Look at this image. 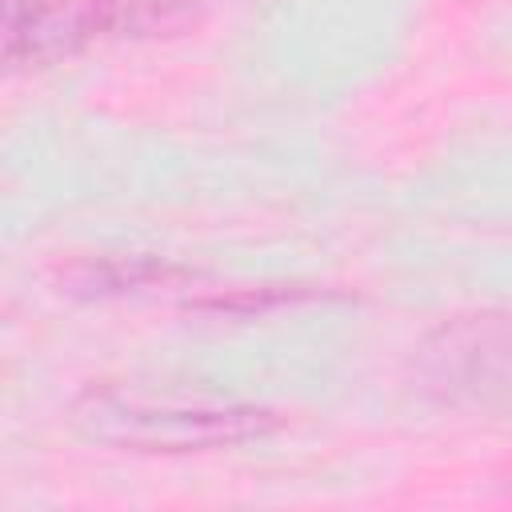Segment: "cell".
I'll return each mask as SVG.
<instances>
[{
  "mask_svg": "<svg viewBox=\"0 0 512 512\" xmlns=\"http://www.w3.org/2000/svg\"><path fill=\"white\" fill-rule=\"evenodd\" d=\"M424 392L456 408H512V312L452 316L416 348Z\"/></svg>",
  "mask_w": 512,
  "mask_h": 512,
  "instance_id": "obj_2",
  "label": "cell"
},
{
  "mask_svg": "<svg viewBox=\"0 0 512 512\" xmlns=\"http://www.w3.org/2000/svg\"><path fill=\"white\" fill-rule=\"evenodd\" d=\"M100 36L116 40H172L200 24V0H92Z\"/></svg>",
  "mask_w": 512,
  "mask_h": 512,
  "instance_id": "obj_5",
  "label": "cell"
},
{
  "mask_svg": "<svg viewBox=\"0 0 512 512\" xmlns=\"http://www.w3.org/2000/svg\"><path fill=\"white\" fill-rule=\"evenodd\" d=\"M0 8L8 68L60 64L100 36L92 0H0Z\"/></svg>",
  "mask_w": 512,
  "mask_h": 512,
  "instance_id": "obj_3",
  "label": "cell"
},
{
  "mask_svg": "<svg viewBox=\"0 0 512 512\" xmlns=\"http://www.w3.org/2000/svg\"><path fill=\"white\" fill-rule=\"evenodd\" d=\"M192 272L156 256H108V260H80L72 268L60 272L64 292L72 296H136V292H152V288H176L188 284Z\"/></svg>",
  "mask_w": 512,
  "mask_h": 512,
  "instance_id": "obj_4",
  "label": "cell"
},
{
  "mask_svg": "<svg viewBox=\"0 0 512 512\" xmlns=\"http://www.w3.org/2000/svg\"><path fill=\"white\" fill-rule=\"evenodd\" d=\"M504 488H508V496H512V472H508V484H504Z\"/></svg>",
  "mask_w": 512,
  "mask_h": 512,
  "instance_id": "obj_7",
  "label": "cell"
},
{
  "mask_svg": "<svg viewBox=\"0 0 512 512\" xmlns=\"http://www.w3.org/2000/svg\"><path fill=\"white\" fill-rule=\"evenodd\" d=\"M304 296H312V292H304V288H256V292H236V296L196 300L192 308H208V312H260V308L292 304V300H304Z\"/></svg>",
  "mask_w": 512,
  "mask_h": 512,
  "instance_id": "obj_6",
  "label": "cell"
},
{
  "mask_svg": "<svg viewBox=\"0 0 512 512\" xmlns=\"http://www.w3.org/2000/svg\"><path fill=\"white\" fill-rule=\"evenodd\" d=\"M72 424L88 440L128 452H212L268 436L276 428V412L256 404L92 388L72 404Z\"/></svg>",
  "mask_w": 512,
  "mask_h": 512,
  "instance_id": "obj_1",
  "label": "cell"
}]
</instances>
